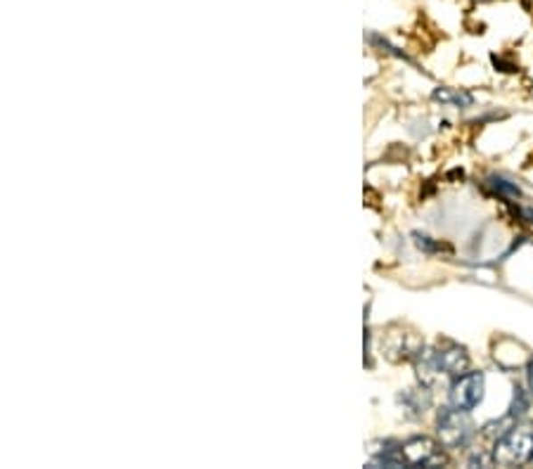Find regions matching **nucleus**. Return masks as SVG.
Masks as SVG:
<instances>
[{"instance_id": "obj_1", "label": "nucleus", "mask_w": 533, "mask_h": 469, "mask_svg": "<svg viewBox=\"0 0 533 469\" xmlns=\"http://www.w3.org/2000/svg\"><path fill=\"white\" fill-rule=\"evenodd\" d=\"M493 463L500 467H521L533 463V425L514 422L493 441Z\"/></svg>"}, {"instance_id": "obj_2", "label": "nucleus", "mask_w": 533, "mask_h": 469, "mask_svg": "<svg viewBox=\"0 0 533 469\" xmlns=\"http://www.w3.org/2000/svg\"><path fill=\"white\" fill-rule=\"evenodd\" d=\"M436 439L446 450L467 449L474 439V425L470 420V413L457 410L453 406L443 408L436 420Z\"/></svg>"}, {"instance_id": "obj_3", "label": "nucleus", "mask_w": 533, "mask_h": 469, "mask_svg": "<svg viewBox=\"0 0 533 469\" xmlns=\"http://www.w3.org/2000/svg\"><path fill=\"white\" fill-rule=\"evenodd\" d=\"M443 446L429 436H413L400 443V453L408 467H443L448 465V457L443 453Z\"/></svg>"}, {"instance_id": "obj_4", "label": "nucleus", "mask_w": 533, "mask_h": 469, "mask_svg": "<svg viewBox=\"0 0 533 469\" xmlns=\"http://www.w3.org/2000/svg\"><path fill=\"white\" fill-rule=\"evenodd\" d=\"M484 389H486V377L484 372H464L460 377L453 379V384L448 389V400L450 406L464 413H472L474 408L484 400Z\"/></svg>"}, {"instance_id": "obj_5", "label": "nucleus", "mask_w": 533, "mask_h": 469, "mask_svg": "<svg viewBox=\"0 0 533 469\" xmlns=\"http://www.w3.org/2000/svg\"><path fill=\"white\" fill-rule=\"evenodd\" d=\"M436 356H439V365H441L443 375L448 379H456L460 375L470 370V356H467V351L463 346H457V344H448L446 349L436 351Z\"/></svg>"}, {"instance_id": "obj_6", "label": "nucleus", "mask_w": 533, "mask_h": 469, "mask_svg": "<svg viewBox=\"0 0 533 469\" xmlns=\"http://www.w3.org/2000/svg\"><path fill=\"white\" fill-rule=\"evenodd\" d=\"M432 98H434L436 102H441V105L460 107V109L474 105V98H472V93L460 91V88H436Z\"/></svg>"}, {"instance_id": "obj_7", "label": "nucleus", "mask_w": 533, "mask_h": 469, "mask_svg": "<svg viewBox=\"0 0 533 469\" xmlns=\"http://www.w3.org/2000/svg\"><path fill=\"white\" fill-rule=\"evenodd\" d=\"M489 188H491L496 195L505 197V199H520L521 197L520 185L513 181H507V178H503V175H491V178H489Z\"/></svg>"}, {"instance_id": "obj_8", "label": "nucleus", "mask_w": 533, "mask_h": 469, "mask_svg": "<svg viewBox=\"0 0 533 469\" xmlns=\"http://www.w3.org/2000/svg\"><path fill=\"white\" fill-rule=\"evenodd\" d=\"M406 403L415 415H422L429 406H432V393H429L427 389H417V392H410V393H406Z\"/></svg>"}, {"instance_id": "obj_9", "label": "nucleus", "mask_w": 533, "mask_h": 469, "mask_svg": "<svg viewBox=\"0 0 533 469\" xmlns=\"http://www.w3.org/2000/svg\"><path fill=\"white\" fill-rule=\"evenodd\" d=\"M529 406H531V400H529V393L521 389V386H514V396H513V406L507 410V415L513 417L514 422L520 420L521 415H527Z\"/></svg>"}, {"instance_id": "obj_10", "label": "nucleus", "mask_w": 533, "mask_h": 469, "mask_svg": "<svg viewBox=\"0 0 533 469\" xmlns=\"http://www.w3.org/2000/svg\"><path fill=\"white\" fill-rule=\"evenodd\" d=\"M415 242H417V247L420 249H424V252H441L443 245H439V242H432L429 238H424V235H415Z\"/></svg>"}, {"instance_id": "obj_11", "label": "nucleus", "mask_w": 533, "mask_h": 469, "mask_svg": "<svg viewBox=\"0 0 533 469\" xmlns=\"http://www.w3.org/2000/svg\"><path fill=\"white\" fill-rule=\"evenodd\" d=\"M517 214L521 216V221H527V223L533 225V209H531V206H520V209H517Z\"/></svg>"}, {"instance_id": "obj_12", "label": "nucleus", "mask_w": 533, "mask_h": 469, "mask_svg": "<svg viewBox=\"0 0 533 469\" xmlns=\"http://www.w3.org/2000/svg\"><path fill=\"white\" fill-rule=\"evenodd\" d=\"M527 384H529V393L533 396V358L529 360V365H527Z\"/></svg>"}]
</instances>
